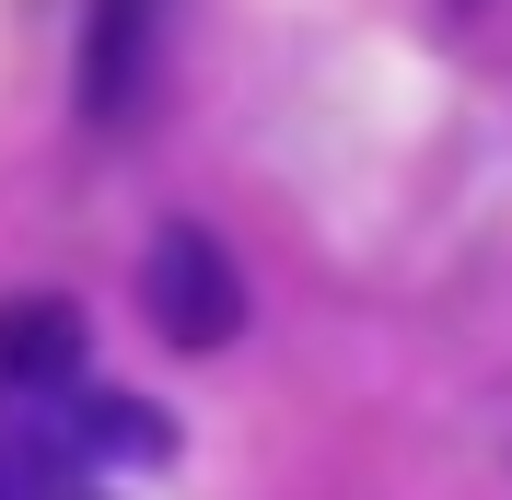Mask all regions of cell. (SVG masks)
<instances>
[{"label":"cell","instance_id":"cell-5","mask_svg":"<svg viewBox=\"0 0 512 500\" xmlns=\"http://www.w3.org/2000/svg\"><path fill=\"white\" fill-rule=\"evenodd\" d=\"M0 500H105L94 477H82V454L47 431H0Z\"/></svg>","mask_w":512,"mask_h":500},{"label":"cell","instance_id":"cell-2","mask_svg":"<svg viewBox=\"0 0 512 500\" xmlns=\"http://www.w3.org/2000/svg\"><path fill=\"white\" fill-rule=\"evenodd\" d=\"M82 361H94V338H82V303H59V291L0 303V396H12V407L70 396V384H82Z\"/></svg>","mask_w":512,"mask_h":500},{"label":"cell","instance_id":"cell-4","mask_svg":"<svg viewBox=\"0 0 512 500\" xmlns=\"http://www.w3.org/2000/svg\"><path fill=\"white\" fill-rule=\"evenodd\" d=\"M35 431L70 442L82 466H163V454H175V419H163V407H140V396H94V384L47 396V407H35Z\"/></svg>","mask_w":512,"mask_h":500},{"label":"cell","instance_id":"cell-3","mask_svg":"<svg viewBox=\"0 0 512 500\" xmlns=\"http://www.w3.org/2000/svg\"><path fill=\"white\" fill-rule=\"evenodd\" d=\"M152 47H163V0H94V35H82V117H94V128L140 117Z\"/></svg>","mask_w":512,"mask_h":500},{"label":"cell","instance_id":"cell-1","mask_svg":"<svg viewBox=\"0 0 512 500\" xmlns=\"http://www.w3.org/2000/svg\"><path fill=\"white\" fill-rule=\"evenodd\" d=\"M140 314H152V338L175 349H222L245 326V268H233L198 221H163L152 256H140Z\"/></svg>","mask_w":512,"mask_h":500}]
</instances>
